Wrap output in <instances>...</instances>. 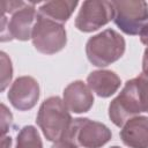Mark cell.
Wrapping results in <instances>:
<instances>
[{
    "mask_svg": "<svg viewBox=\"0 0 148 148\" xmlns=\"http://www.w3.org/2000/svg\"><path fill=\"white\" fill-rule=\"evenodd\" d=\"M111 148H120V147H118V146H113V147H111Z\"/></svg>",
    "mask_w": 148,
    "mask_h": 148,
    "instance_id": "cell-23",
    "label": "cell"
},
{
    "mask_svg": "<svg viewBox=\"0 0 148 148\" xmlns=\"http://www.w3.org/2000/svg\"><path fill=\"white\" fill-rule=\"evenodd\" d=\"M77 3H79L77 1H71V0L49 1L43 3L38 8V14L43 17H46L49 20L62 24L71 17Z\"/></svg>",
    "mask_w": 148,
    "mask_h": 148,
    "instance_id": "cell-13",
    "label": "cell"
},
{
    "mask_svg": "<svg viewBox=\"0 0 148 148\" xmlns=\"http://www.w3.org/2000/svg\"><path fill=\"white\" fill-rule=\"evenodd\" d=\"M25 5H27V2H24V1H1L0 7H1V12L3 15L6 13H9L13 15L15 12L20 10Z\"/></svg>",
    "mask_w": 148,
    "mask_h": 148,
    "instance_id": "cell-18",
    "label": "cell"
},
{
    "mask_svg": "<svg viewBox=\"0 0 148 148\" xmlns=\"http://www.w3.org/2000/svg\"><path fill=\"white\" fill-rule=\"evenodd\" d=\"M15 148H43L38 131L31 126H24L17 134Z\"/></svg>",
    "mask_w": 148,
    "mask_h": 148,
    "instance_id": "cell-14",
    "label": "cell"
},
{
    "mask_svg": "<svg viewBox=\"0 0 148 148\" xmlns=\"http://www.w3.org/2000/svg\"><path fill=\"white\" fill-rule=\"evenodd\" d=\"M140 112H142V106L138 84L135 79H132L125 83L119 95L110 103L109 117L116 126L123 127L130 119L136 117Z\"/></svg>",
    "mask_w": 148,
    "mask_h": 148,
    "instance_id": "cell-6",
    "label": "cell"
},
{
    "mask_svg": "<svg viewBox=\"0 0 148 148\" xmlns=\"http://www.w3.org/2000/svg\"><path fill=\"white\" fill-rule=\"evenodd\" d=\"M111 136V131L104 124L89 118H76L72 121L65 141L82 148H101L110 141Z\"/></svg>",
    "mask_w": 148,
    "mask_h": 148,
    "instance_id": "cell-3",
    "label": "cell"
},
{
    "mask_svg": "<svg viewBox=\"0 0 148 148\" xmlns=\"http://www.w3.org/2000/svg\"><path fill=\"white\" fill-rule=\"evenodd\" d=\"M64 103L74 113H84L94 104L91 89L83 81H74L64 89Z\"/></svg>",
    "mask_w": 148,
    "mask_h": 148,
    "instance_id": "cell-10",
    "label": "cell"
},
{
    "mask_svg": "<svg viewBox=\"0 0 148 148\" xmlns=\"http://www.w3.org/2000/svg\"><path fill=\"white\" fill-rule=\"evenodd\" d=\"M37 12L34 2L27 5L15 12L8 21L6 15L1 16V42L12 39L28 40L31 38L32 30L37 20Z\"/></svg>",
    "mask_w": 148,
    "mask_h": 148,
    "instance_id": "cell-7",
    "label": "cell"
},
{
    "mask_svg": "<svg viewBox=\"0 0 148 148\" xmlns=\"http://www.w3.org/2000/svg\"><path fill=\"white\" fill-rule=\"evenodd\" d=\"M51 148H77V147L69 141H59V142H54V145Z\"/></svg>",
    "mask_w": 148,
    "mask_h": 148,
    "instance_id": "cell-20",
    "label": "cell"
},
{
    "mask_svg": "<svg viewBox=\"0 0 148 148\" xmlns=\"http://www.w3.org/2000/svg\"><path fill=\"white\" fill-rule=\"evenodd\" d=\"M12 138L10 136H1V148H10Z\"/></svg>",
    "mask_w": 148,
    "mask_h": 148,
    "instance_id": "cell-22",
    "label": "cell"
},
{
    "mask_svg": "<svg viewBox=\"0 0 148 148\" xmlns=\"http://www.w3.org/2000/svg\"><path fill=\"white\" fill-rule=\"evenodd\" d=\"M142 73L148 74V47L143 52V58H142Z\"/></svg>",
    "mask_w": 148,
    "mask_h": 148,
    "instance_id": "cell-21",
    "label": "cell"
},
{
    "mask_svg": "<svg viewBox=\"0 0 148 148\" xmlns=\"http://www.w3.org/2000/svg\"><path fill=\"white\" fill-rule=\"evenodd\" d=\"M7 97L15 109L30 110L38 102L39 84L32 76H20L12 83Z\"/></svg>",
    "mask_w": 148,
    "mask_h": 148,
    "instance_id": "cell-9",
    "label": "cell"
},
{
    "mask_svg": "<svg viewBox=\"0 0 148 148\" xmlns=\"http://www.w3.org/2000/svg\"><path fill=\"white\" fill-rule=\"evenodd\" d=\"M113 18L112 1H83L75 18V27L82 32L96 31Z\"/></svg>",
    "mask_w": 148,
    "mask_h": 148,
    "instance_id": "cell-8",
    "label": "cell"
},
{
    "mask_svg": "<svg viewBox=\"0 0 148 148\" xmlns=\"http://www.w3.org/2000/svg\"><path fill=\"white\" fill-rule=\"evenodd\" d=\"M36 121L49 141L59 142L67 139L73 119L64 101L52 96L42 103Z\"/></svg>",
    "mask_w": 148,
    "mask_h": 148,
    "instance_id": "cell-1",
    "label": "cell"
},
{
    "mask_svg": "<svg viewBox=\"0 0 148 148\" xmlns=\"http://www.w3.org/2000/svg\"><path fill=\"white\" fill-rule=\"evenodd\" d=\"M13 123V116L10 111L7 109V106L2 103L1 104V136H5L8 132L10 125Z\"/></svg>",
    "mask_w": 148,
    "mask_h": 148,
    "instance_id": "cell-17",
    "label": "cell"
},
{
    "mask_svg": "<svg viewBox=\"0 0 148 148\" xmlns=\"http://www.w3.org/2000/svg\"><path fill=\"white\" fill-rule=\"evenodd\" d=\"M135 81L138 84L142 112H148V74H140L138 77H135Z\"/></svg>",
    "mask_w": 148,
    "mask_h": 148,
    "instance_id": "cell-16",
    "label": "cell"
},
{
    "mask_svg": "<svg viewBox=\"0 0 148 148\" xmlns=\"http://www.w3.org/2000/svg\"><path fill=\"white\" fill-rule=\"evenodd\" d=\"M139 36H140L141 43L148 46V22L142 27V29L139 32Z\"/></svg>",
    "mask_w": 148,
    "mask_h": 148,
    "instance_id": "cell-19",
    "label": "cell"
},
{
    "mask_svg": "<svg viewBox=\"0 0 148 148\" xmlns=\"http://www.w3.org/2000/svg\"><path fill=\"white\" fill-rule=\"evenodd\" d=\"M0 62H1V91H3L13 77V66L9 57L5 52L0 53Z\"/></svg>",
    "mask_w": 148,
    "mask_h": 148,
    "instance_id": "cell-15",
    "label": "cell"
},
{
    "mask_svg": "<svg viewBox=\"0 0 148 148\" xmlns=\"http://www.w3.org/2000/svg\"><path fill=\"white\" fill-rule=\"evenodd\" d=\"M120 139L130 148H148V117L130 119L120 131Z\"/></svg>",
    "mask_w": 148,
    "mask_h": 148,
    "instance_id": "cell-11",
    "label": "cell"
},
{
    "mask_svg": "<svg viewBox=\"0 0 148 148\" xmlns=\"http://www.w3.org/2000/svg\"><path fill=\"white\" fill-rule=\"evenodd\" d=\"M31 39L35 49L44 54H54L61 51L67 43L64 25L43 17L39 14H37Z\"/></svg>",
    "mask_w": 148,
    "mask_h": 148,
    "instance_id": "cell-4",
    "label": "cell"
},
{
    "mask_svg": "<svg viewBox=\"0 0 148 148\" xmlns=\"http://www.w3.org/2000/svg\"><path fill=\"white\" fill-rule=\"evenodd\" d=\"M113 22L126 35H138L148 22V3L143 0L112 1Z\"/></svg>",
    "mask_w": 148,
    "mask_h": 148,
    "instance_id": "cell-5",
    "label": "cell"
},
{
    "mask_svg": "<svg viewBox=\"0 0 148 148\" xmlns=\"http://www.w3.org/2000/svg\"><path fill=\"white\" fill-rule=\"evenodd\" d=\"M125 46V39L119 32L106 29L88 39L86 54L94 66L106 67L123 57Z\"/></svg>",
    "mask_w": 148,
    "mask_h": 148,
    "instance_id": "cell-2",
    "label": "cell"
},
{
    "mask_svg": "<svg viewBox=\"0 0 148 148\" xmlns=\"http://www.w3.org/2000/svg\"><path fill=\"white\" fill-rule=\"evenodd\" d=\"M88 87L99 97L112 96L120 87V77L112 71L99 69L91 72L87 77Z\"/></svg>",
    "mask_w": 148,
    "mask_h": 148,
    "instance_id": "cell-12",
    "label": "cell"
}]
</instances>
